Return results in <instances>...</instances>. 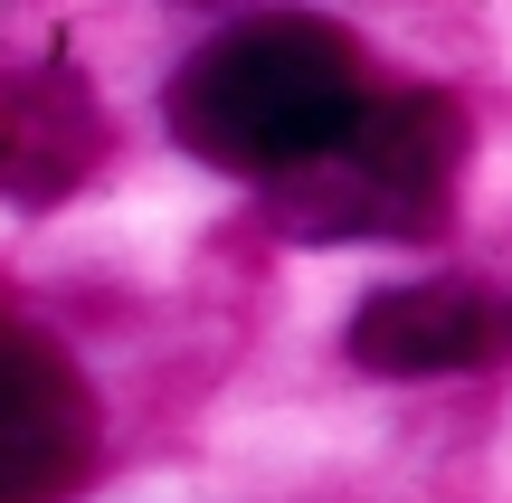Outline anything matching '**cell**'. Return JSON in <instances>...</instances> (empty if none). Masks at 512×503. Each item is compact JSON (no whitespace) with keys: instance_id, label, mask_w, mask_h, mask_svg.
<instances>
[{"instance_id":"obj_1","label":"cell","mask_w":512,"mask_h":503,"mask_svg":"<svg viewBox=\"0 0 512 503\" xmlns=\"http://www.w3.org/2000/svg\"><path fill=\"white\" fill-rule=\"evenodd\" d=\"M361 95H370V76H361L351 29L304 19V10H266V19H238L228 38H209L171 76V133L209 171L275 181V171L313 162L361 114Z\"/></svg>"},{"instance_id":"obj_2","label":"cell","mask_w":512,"mask_h":503,"mask_svg":"<svg viewBox=\"0 0 512 503\" xmlns=\"http://www.w3.org/2000/svg\"><path fill=\"white\" fill-rule=\"evenodd\" d=\"M465 181V114L456 95L408 86L361 95L313 162L275 171V228L285 238H437Z\"/></svg>"},{"instance_id":"obj_3","label":"cell","mask_w":512,"mask_h":503,"mask_svg":"<svg viewBox=\"0 0 512 503\" xmlns=\"http://www.w3.org/2000/svg\"><path fill=\"white\" fill-rule=\"evenodd\" d=\"M95 390L48 333L0 314V503H67L95 475Z\"/></svg>"},{"instance_id":"obj_4","label":"cell","mask_w":512,"mask_h":503,"mask_svg":"<svg viewBox=\"0 0 512 503\" xmlns=\"http://www.w3.org/2000/svg\"><path fill=\"white\" fill-rule=\"evenodd\" d=\"M351 361L380 380H446V371L512 361V285H475V276L380 285L351 314Z\"/></svg>"},{"instance_id":"obj_5","label":"cell","mask_w":512,"mask_h":503,"mask_svg":"<svg viewBox=\"0 0 512 503\" xmlns=\"http://www.w3.org/2000/svg\"><path fill=\"white\" fill-rule=\"evenodd\" d=\"M105 162V105L57 57L0 67V209H57Z\"/></svg>"}]
</instances>
